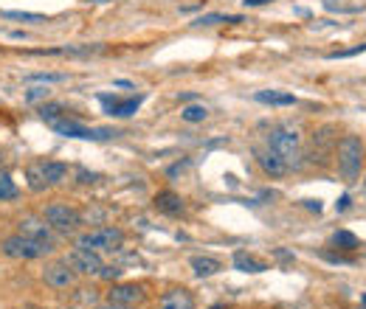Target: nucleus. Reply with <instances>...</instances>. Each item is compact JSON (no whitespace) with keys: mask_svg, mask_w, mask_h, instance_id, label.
I'll return each instance as SVG.
<instances>
[{"mask_svg":"<svg viewBox=\"0 0 366 309\" xmlns=\"http://www.w3.org/2000/svg\"><path fill=\"white\" fill-rule=\"evenodd\" d=\"M68 177V166L59 161H37L25 166V183L31 192H45L51 186H59Z\"/></svg>","mask_w":366,"mask_h":309,"instance_id":"1","label":"nucleus"},{"mask_svg":"<svg viewBox=\"0 0 366 309\" xmlns=\"http://www.w3.org/2000/svg\"><path fill=\"white\" fill-rule=\"evenodd\" d=\"M338 155V172L347 183H353L361 175V163H364V141L358 135H344L336 146Z\"/></svg>","mask_w":366,"mask_h":309,"instance_id":"2","label":"nucleus"},{"mask_svg":"<svg viewBox=\"0 0 366 309\" xmlns=\"http://www.w3.org/2000/svg\"><path fill=\"white\" fill-rule=\"evenodd\" d=\"M0 250H3L8 259L31 262V259H42V256L54 253V242H40V239H31V236H23V233H14V236L3 239Z\"/></svg>","mask_w":366,"mask_h":309,"instance_id":"3","label":"nucleus"},{"mask_svg":"<svg viewBox=\"0 0 366 309\" xmlns=\"http://www.w3.org/2000/svg\"><path fill=\"white\" fill-rule=\"evenodd\" d=\"M48 127L62 138H82V141H110V138L119 135L110 127H85V124H79L76 118H68V115H62L59 121H54Z\"/></svg>","mask_w":366,"mask_h":309,"instance_id":"4","label":"nucleus"},{"mask_svg":"<svg viewBox=\"0 0 366 309\" xmlns=\"http://www.w3.org/2000/svg\"><path fill=\"white\" fill-rule=\"evenodd\" d=\"M122 245H124V231L122 228H113V225L88 231V233H82L76 239V247H85V250H93V253H113Z\"/></svg>","mask_w":366,"mask_h":309,"instance_id":"5","label":"nucleus"},{"mask_svg":"<svg viewBox=\"0 0 366 309\" xmlns=\"http://www.w3.org/2000/svg\"><path fill=\"white\" fill-rule=\"evenodd\" d=\"M299 146H302V138L293 127H279L268 135V149L276 152L287 166H299Z\"/></svg>","mask_w":366,"mask_h":309,"instance_id":"6","label":"nucleus"},{"mask_svg":"<svg viewBox=\"0 0 366 309\" xmlns=\"http://www.w3.org/2000/svg\"><path fill=\"white\" fill-rule=\"evenodd\" d=\"M42 219L51 225V231L57 233H74L82 225V214L68 203H51L42 211Z\"/></svg>","mask_w":366,"mask_h":309,"instance_id":"7","label":"nucleus"},{"mask_svg":"<svg viewBox=\"0 0 366 309\" xmlns=\"http://www.w3.org/2000/svg\"><path fill=\"white\" fill-rule=\"evenodd\" d=\"M65 262H68V267H71L74 273H82V276H99L102 267H105L102 256L93 253V250H85V247H74V250L65 256Z\"/></svg>","mask_w":366,"mask_h":309,"instance_id":"8","label":"nucleus"},{"mask_svg":"<svg viewBox=\"0 0 366 309\" xmlns=\"http://www.w3.org/2000/svg\"><path fill=\"white\" fill-rule=\"evenodd\" d=\"M42 279H45V284L54 287V290H71V287L76 284V273L68 267V262H54V264H48V267L42 270Z\"/></svg>","mask_w":366,"mask_h":309,"instance_id":"9","label":"nucleus"},{"mask_svg":"<svg viewBox=\"0 0 366 309\" xmlns=\"http://www.w3.org/2000/svg\"><path fill=\"white\" fill-rule=\"evenodd\" d=\"M99 102L105 104V112L110 118H130L138 112V107L144 102V96H135V99H119V96H99Z\"/></svg>","mask_w":366,"mask_h":309,"instance_id":"10","label":"nucleus"},{"mask_svg":"<svg viewBox=\"0 0 366 309\" xmlns=\"http://www.w3.org/2000/svg\"><path fill=\"white\" fill-rule=\"evenodd\" d=\"M108 301L122 304V307H135L144 301V287L141 284H116V287H110Z\"/></svg>","mask_w":366,"mask_h":309,"instance_id":"11","label":"nucleus"},{"mask_svg":"<svg viewBox=\"0 0 366 309\" xmlns=\"http://www.w3.org/2000/svg\"><path fill=\"white\" fill-rule=\"evenodd\" d=\"M17 233L31 236V239H40V242H54V236H51V225H48L45 219H40V216H23V219H20V231H17Z\"/></svg>","mask_w":366,"mask_h":309,"instance_id":"12","label":"nucleus"},{"mask_svg":"<svg viewBox=\"0 0 366 309\" xmlns=\"http://www.w3.org/2000/svg\"><path fill=\"white\" fill-rule=\"evenodd\" d=\"M158 309H195V296L189 290H183V287L169 290V293L161 296Z\"/></svg>","mask_w":366,"mask_h":309,"instance_id":"13","label":"nucleus"},{"mask_svg":"<svg viewBox=\"0 0 366 309\" xmlns=\"http://www.w3.org/2000/svg\"><path fill=\"white\" fill-rule=\"evenodd\" d=\"M256 163H259V169L268 175V177H282L290 166L276 155V152H270V149H265V152H256Z\"/></svg>","mask_w":366,"mask_h":309,"instance_id":"14","label":"nucleus"},{"mask_svg":"<svg viewBox=\"0 0 366 309\" xmlns=\"http://www.w3.org/2000/svg\"><path fill=\"white\" fill-rule=\"evenodd\" d=\"M155 208L161 214H166V216H181L186 206H183V197L181 194H175V192H158L155 194Z\"/></svg>","mask_w":366,"mask_h":309,"instance_id":"15","label":"nucleus"},{"mask_svg":"<svg viewBox=\"0 0 366 309\" xmlns=\"http://www.w3.org/2000/svg\"><path fill=\"white\" fill-rule=\"evenodd\" d=\"M192 270H195L198 279H209V276L220 273L223 264H220V259H215V256H195V259H192Z\"/></svg>","mask_w":366,"mask_h":309,"instance_id":"16","label":"nucleus"},{"mask_svg":"<svg viewBox=\"0 0 366 309\" xmlns=\"http://www.w3.org/2000/svg\"><path fill=\"white\" fill-rule=\"evenodd\" d=\"M253 99L259 104H270V107H293L296 104L293 93H282V91H259Z\"/></svg>","mask_w":366,"mask_h":309,"instance_id":"17","label":"nucleus"},{"mask_svg":"<svg viewBox=\"0 0 366 309\" xmlns=\"http://www.w3.org/2000/svg\"><path fill=\"white\" fill-rule=\"evenodd\" d=\"M234 267H237V270H243V273H265V270H268V264H265V262L253 259V256H251V253H245V250H237V253H234Z\"/></svg>","mask_w":366,"mask_h":309,"instance_id":"18","label":"nucleus"},{"mask_svg":"<svg viewBox=\"0 0 366 309\" xmlns=\"http://www.w3.org/2000/svg\"><path fill=\"white\" fill-rule=\"evenodd\" d=\"M17 194H20V189H17V183L11 180V175H8V172H3V175H0V203H8V200H17Z\"/></svg>","mask_w":366,"mask_h":309,"instance_id":"19","label":"nucleus"},{"mask_svg":"<svg viewBox=\"0 0 366 309\" xmlns=\"http://www.w3.org/2000/svg\"><path fill=\"white\" fill-rule=\"evenodd\" d=\"M333 245H336L338 250H355V247H358V236H355L353 231H336V233H333Z\"/></svg>","mask_w":366,"mask_h":309,"instance_id":"20","label":"nucleus"},{"mask_svg":"<svg viewBox=\"0 0 366 309\" xmlns=\"http://www.w3.org/2000/svg\"><path fill=\"white\" fill-rule=\"evenodd\" d=\"M220 23H243L237 14H203L195 20V25H220Z\"/></svg>","mask_w":366,"mask_h":309,"instance_id":"21","label":"nucleus"},{"mask_svg":"<svg viewBox=\"0 0 366 309\" xmlns=\"http://www.w3.org/2000/svg\"><path fill=\"white\" fill-rule=\"evenodd\" d=\"M206 115H209V110L203 104H189V107L181 110V118L189 121V124H200V121H206Z\"/></svg>","mask_w":366,"mask_h":309,"instance_id":"22","label":"nucleus"},{"mask_svg":"<svg viewBox=\"0 0 366 309\" xmlns=\"http://www.w3.org/2000/svg\"><path fill=\"white\" fill-rule=\"evenodd\" d=\"M62 115H68L62 104H42V107H40V118H42L45 124H54V121H59Z\"/></svg>","mask_w":366,"mask_h":309,"instance_id":"23","label":"nucleus"},{"mask_svg":"<svg viewBox=\"0 0 366 309\" xmlns=\"http://www.w3.org/2000/svg\"><path fill=\"white\" fill-rule=\"evenodd\" d=\"M25 82H34V85H54V82H65V74H31V76H25Z\"/></svg>","mask_w":366,"mask_h":309,"instance_id":"24","label":"nucleus"},{"mask_svg":"<svg viewBox=\"0 0 366 309\" xmlns=\"http://www.w3.org/2000/svg\"><path fill=\"white\" fill-rule=\"evenodd\" d=\"M6 20H23V23H45L42 14H31V11H3Z\"/></svg>","mask_w":366,"mask_h":309,"instance_id":"25","label":"nucleus"},{"mask_svg":"<svg viewBox=\"0 0 366 309\" xmlns=\"http://www.w3.org/2000/svg\"><path fill=\"white\" fill-rule=\"evenodd\" d=\"M40 99H48V88L45 85H37V88H28V93H25V102L34 104L40 102Z\"/></svg>","mask_w":366,"mask_h":309,"instance_id":"26","label":"nucleus"},{"mask_svg":"<svg viewBox=\"0 0 366 309\" xmlns=\"http://www.w3.org/2000/svg\"><path fill=\"white\" fill-rule=\"evenodd\" d=\"M366 45H358V48H353V51H338V54H330V59H347V57H355V54H364Z\"/></svg>","mask_w":366,"mask_h":309,"instance_id":"27","label":"nucleus"},{"mask_svg":"<svg viewBox=\"0 0 366 309\" xmlns=\"http://www.w3.org/2000/svg\"><path fill=\"white\" fill-rule=\"evenodd\" d=\"M119 276H122L119 267H102V273H99V279H119Z\"/></svg>","mask_w":366,"mask_h":309,"instance_id":"28","label":"nucleus"},{"mask_svg":"<svg viewBox=\"0 0 366 309\" xmlns=\"http://www.w3.org/2000/svg\"><path fill=\"white\" fill-rule=\"evenodd\" d=\"M350 206H353V197H350V194H344V197L336 203V211H347Z\"/></svg>","mask_w":366,"mask_h":309,"instance_id":"29","label":"nucleus"},{"mask_svg":"<svg viewBox=\"0 0 366 309\" xmlns=\"http://www.w3.org/2000/svg\"><path fill=\"white\" fill-rule=\"evenodd\" d=\"M265 3H273V0H243L245 8H256V6H265Z\"/></svg>","mask_w":366,"mask_h":309,"instance_id":"30","label":"nucleus"},{"mask_svg":"<svg viewBox=\"0 0 366 309\" xmlns=\"http://www.w3.org/2000/svg\"><path fill=\"white\" fill-rule=\"evenodd\" d=\"M99 180V175H88V172H79V183H93Z\"/></svg>","mask_w":366,"mask_h":309,"instance_id":"31","label":"nucleus"},{"mask_svg":"<svg viewBox=\"0 0 366 309\" xmlns=\"http://www.w3.org/2000/svg\"><path fill=\"white\" fill-rule=\"evenodd\" d=\"M186 166H189V161H183V163H178V166H172V169H169V177H175V175H178V172H183Z\"/></svg>","mask_w":366,"mask_h":309,"instance_id":"32","label":"nucleus"},{"mask_svg":"<svg viewBox=\"0 0 366 309\" xmlns=\"http://www.w3.org/2000/svg\"><path fill=\"white\" fill-rule=\"evenodd\" d=\"M304 206L310 208V211H316V214H319V211H321V200H304Z\"/></svg>","mask_w":366,"mask_h":309,"instance_id":"33","label":"nucleus"},{"mask_svg":"<svg viewBox=\"0 0 366 309\" xmlns=\"http://www.w3.org/2000/svg\"><path fill=\"white\" fill-rule=\"evenodd\" d=\"M99 309H130V307H122V304H113V301H108V304H102Z\"/></svg>","mask_w":366,"mask_h":309,"instance_id":"34","label":"nucleus"},{"mask_svg":"<svg viewBox=\"0 0 366 309\" xmlns=\"http://www.w3.org/2000/svg\"><path fill=\"white\" fill-rule=\"evenodd\" d=\"M361 304H364V307H366V296H364V298H361Z\"/></svg>","mask_w":366,"mask_h":309,"instance_id":"35","label":"nucleus"},{"mask_svg":"<svg viewBox=\"0 0 366 309\" xmlns=\"http://www.w3.org/2000/svg\"><path fill=\"white\" fill-rule=\"evenodd\" d=\"M212 309H223V307H220V304H215V307H212Z\"/></svg>","mask_w":366,"mask_h":309,"instance_id":"36","label":"nucleus"},{"mask_svg":"<svg viewBox=\"0 0 366 309\" xmlns=\"http://www.w3.org/2000/svg\"><path fill=\"white\" fill-rule=\"evenodd\" d=\"M361 309H366V307H361Z\"/></svg>","mask_w":366,"mask_h":309,"instance_id":"37","label":"nucleus"},{"mask_svg":"<svg viewBox=\"0 0 366 309\" xmlns=\"http://www.w3.org/2000/svg\"><path fill=\"white\" fill-rule=\"evenodd\" d=\"M99 3H102V0H99Z\"/></svg>","mask_w":366,"mask_h":309,"instance_id":"38","label":"nucleus"},{"mask_svg":"<svg viewBox=\"0 0 366 309\" xmlns=\"http://www.w3.org/2000/svg\"><path fill=\"white\" fill-rule=\"evenodd\" d=\"M364 186H366V183H364Z\"/></svg>","mask_w":366,"mask_h":309,"instance_id":"39","label":"nucleus"}]
</instances>
